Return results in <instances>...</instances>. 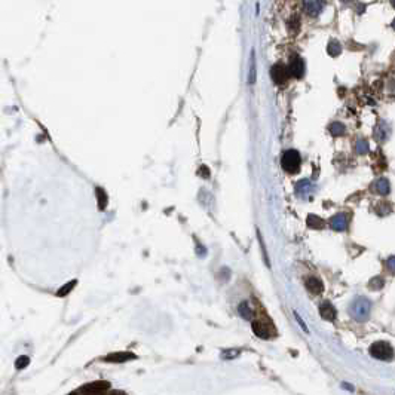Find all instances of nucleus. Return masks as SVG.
I'll list each match as a JSON object with an SVG mask.
<instances>
[{"label": "nucleus", "mask_w": 395, "mask_h": 395, "mask_svg": "<svg viewBox=\"0 0 395 395\" xmlns=\"http://www.w3.org/2000/svg\"><path fill=\"white\" fill-rule=\"evenodd\" d=\"M370 355L376 359H380V361H391L392 356H394V349L392 346L388 343V342H383V340H379V342H375L370 349H369Z\"/></svg>", "instance_id": "obj_3"}, {"label": "nucleus", "mask_w": 395, "mask_h": 395, "mask_svg": "<svg viewBox=\"0 0 395 395\" xmlns=\"http://www.w3.org/2000/svg\"><path fill=\"white\" fill-rule=\"evenodd\" d=\"M198 174H199L202 178H210V170H208L205 165H202V167L199 168V171H198Z\"/></svg>", "instance_id": "obj_30"}, {"label": "nucleus", "mask_w": 395, "mask_h": 395, "mask_svg": "<svg viewBox=\"0 0 395 395\" xmlns=\"http://www.w3.org/2000/svg\"><path fill=\"white\" fill-rule=\"evenodd\" d=\"M327 52H328V55H330V57H337L342 52L340 43L336 42V40H332L330 43H328V46H327Z\"/></svg>", "instance_id": "obj_20"}, {"label": "nucleus", "mask_w": 395, "mask_h": 395, "mask_svg": "<svg viewBox=\"0 0 395 395\" xmlns=\"http://www.w3.org/2000/svg\"><path fill=\"white\" fill-rule=\"evenodd\" d=\"M319 315H321V318L325 319V321H335L337 312H336V308H335L330 302H324V303H321V306H319Z\"/></svg>", "instance_id": "obj_10"}, {"label": "nucleus", "mask_w": 395, "mask_h": 395, "mask_svg": "<svg viewBox=\"0 0 395 395\" xmlns=\"http://www.w3.org/2000/svg\"><path fill=\"white\" fill-rule=\"evenodd\" d=\"M342 388H343V389H348L349 392H352V391H354V386H352V385H348V383H345V382L342 383Z\"/></svg>", "instance_id": "obj_32"}, {"label": "nucleus", "mask_w": 395, "mask_h": 395, "mask_svg": "<svg viewBox=\"0 0 395 395\" xmlns=\"http://www.w3.org/2000/svg\"><path fill=\"white\" fill-rule=\"evenodd\" d=\"M306 223H308V226H309L311 229H322V227L325 226V221H324L322 218H319L318 216H314V214L308 216Z\"/></svg>", "instance_id": "obj_17"}, {"label": "nucleus", "mask_w": 395, "mask_h": 395, "mask_svg": "<svg viewBox=\"0 0 395 395\" xmlns=\"http://www.w3.org/2000/svg\"><path fill=\"white\" fill-rule=\"evenodd\" d=\"M288 75H291L296 79H300L305 75V61L299 55H293L288 64Z\"/></svg>", "instance_id": "obj_5"}, {"label": "nucleus", "mask_w": 395, "mask_h": 395, "mask_svg": "<svg viewBox=\"0 0 395 395\" xmlns=\"http://www.w3.org/2000/svg\"><path fill=\"white\" fill-rule=\"evenodd\" d=\"M28 364H30V358H28L27 355H21V356H18L17 361H15V369H17V370H22V369H25Z\"/></svg>", "instance_id": "obj_24"}, {"label": "nucleus", "mask_w": 395, "mask_h": 395, "mask_svg": "<svg viewBox=\"0 0 395 395\" xmlns=\"http://www.w3.org/2000/svg\"><path fill=\"white\" fill-rule=\"evenodd\" d=\"M137 355L133 354V352H115V354H110L104 358V361L107 363H125V361H131V359H136Z\"/></svg>", "instance_id": "obj_9"}, {"label": "nucleus", "mask_w": 395, "mask_h": 395, "mask_svg": "<svg viewBox=\"0 0 395 395\" xmlns=\"http://www.w3.org/2000/svg\"><path fill=\"white\" fill-rule=\"evenodd\" d=\"M324 5H325V2H319V0H312V2H305V3H303L306 12H308L311 17L319 15V12L322 11Z\"/></svg>", "instance_id": "obj_11"}, {"label": "nucleus", "mask_w": 395, "mask_h": 395, "mask_svg": "<svg viewBox=\"0 0 395 395\" xmlns=\"http://www.w3.org/2000/svg\"><path fill=\"white\" fill-rule=\"evenodd\" d=\"M315 187L314 184L309 181V180H300L297 183V186H296V193H297L299 198H303V199H306V198H311V195L314 193Z\"/></svg>", "instance_id": "obj_8"}, {"label": "nucleus", "mask_w": 395, "mask_h": 395, "mask_svg": "<svg viewBox=\"0 0 395 395\" xmlns=\"http://www.w3.org/2000/svg\"><path fill=\"white\" fill-rule=\"evenodd\" d=\"M372 187H373V192H376V193H379V195H388V193H389V183H388L386 178H379V180H376V181L372 184Z\"/></svg>", "instance_id": "obj_14"}, {"label": "nucleus", "mask_w": 395, "mask_h": 395, "mask_svg": "<svg viewBox=\"0 0 395 395\" xmlns=\"http://www.w3.org/2000/svg\"><path fill=\"white\" fill-rule=\"evenodd\" d=\"M293 314H294V318H296V321H297V322H299V325H300V327L303 328V332L309 335V328H308V325L305 324V321H303V319L300 318V315H299L297 312H296V311H294Z\"/></svg>", "instance_id": "obj_28"}, {"label": "nucleus", "mask_w": 395, "mask_h": 395, "mask_svg": "<svg viewBox=\"0 0 395 395\" xmlns=\"http://www.w3.org/2000/svg\"><path fill=\"white\" fill-rule=\"evenodd\" d=\"M251 328L256 336H258L260 339H271L275 335V328L263 319H254L251 322Z\"/></svg>", "instance_id": "obj_4"}, {"label": "nucleus", "mask_w": 395, "mask_h": 395, "mask_svg": "<svg viewBox=\"0 0 395 395\" xmlns=\"http://www.w3.org/2000/svg\"><path fill=\"white\" fill-rule=\"evenodd\" d=\"M299 25H300V22H299V18H297V17H294V18H291V20L288 21V30H290L291 33H294V30L297 31V30H299Z\"/></svg>", "instance_id": "obj_26"}, {"label": "nucleus", "mask_w": 395, "mask_h": 395, "mask_svg": "<svg viewBox=\"0 0 395 395\" xmlns=\"http://www.w3.org/2000/svg\"><path fill=\"white\" fill-rule=\"evenodd\" d=\"M238 312H239V315H241L244 319H253V316H254V312H253V309L250 308L248 302H242V303L239 305V308H238Z\"/></svg>", "instance_id": "obj_18"}, {"label": "nucleus", "mask_w": 395, "mask_h": 395, "mask_svg": "<svg viewBox=\"0 0 395 395\" xmlns=\"http://www.w3.org/2000/svg\"><path fill=\"white\" fill-rule=\"evenodd\" d=\"M370 311H372V303H370V300L369 299H366V297H355L354 299V302L351 303V306H349V314H351V316L355 319V321H358V322H364V321H367L369 319V316H370Z\"/></svg>", "instance_id": "obj_1"}, {"label": "nucleus", "mask_w": 395, "mask_h": 395, "mask_svg": "<svg viewBox=\"0 0 395 395\" xmlns=\"http://www.w3.org/2000/svg\"><path fill=\"white\" fill-rule=\"evenodd\" d=\"M257 235H258V242H260V247H261V251H263V257H265V263L269 266V258H268V254H266V248H265V244H263V239H261V235L257 230Z\"/></svg>", "instance_id": "obj_29"}, {"label": "nucleus", "mask_w": 395, "mask_h": 395, "mask_svg": "<svg viewBox=\"0 0 395 395\" xmlns=\"http://www.w3.org/2000/svg\"><path fill=\"white\" fill-rule=\"evenodd\" d=\"M239 355V351L238 349H229V351H223V358L224 359H232V358H235V356H238Z\"/></svg>", "instance_id": "obj_27"}, {"label": "nucleus", "mask_w": 395, "mask_h": 395, "mask_svg": "<svg viewBox=\"0 0 395 395\" xmlns=\"http://www.w3.org/2000/svg\"><path fill=\"white\" fill-rule=\"evenodd\" d=\"M76 284H78V281H76V279H73V281L67 282V284H65L64 287H61V288L57 291V296H58V297H64V296H67V294H69V293H70V291L75 288V285H76Z\"/></svg>", "instance_id": "obj_21"}, {"label": "nucleus", "mask_w": 395, "mask_h": 395, "mask_svg": "<svg viewBox=\"0 0 395 395\" xmlns=\"http://www.w3.org/2000/svg\"><path fill=\"white\" fill-rule=\"evenodd\" d=\"M112 395H118V394H112Z\"/></svg>", "instance_id": "obj_33"}, {"label": "nucleus", "mask_w": 395, "mask_h": 395, "mask_svg": "<svg viewBox=\"0 0 395 395\" xmlns=\"http://www.w3.org/2000/svg\"><path fill=\"white\" fill-rule=\"evenodd\" d=\"M345 125L343 123H340V122H335V123H332L330 125V133L335 136V137H337V136H343L345 134Z\"/></svg>", "instance_id": "obj_22"}, {"label": "nucleus", "mask_w": 395, "mask_h": 395, "mask_svg": "<svg viewBox=\"0 0 395 395\" xmlns=\"http://www.w3.org/2000/svg\"><path fill=\"white\" fill-rule=\"evenodd\" d=\"M271 76H272V79H274V82L276 85H281L288 79V72H287V69L284 67L282 64H275L272 67V70H271Z\"/></svg>", "instance_id": "obj_7"}, {"label": "nucleus", "mask_w": 395, "mask_h": 395, "mask_svg": "<svg viewBox=\"0 0 395 395\" xmlns=\"http://www.w3.org/2000/svg\"><path fill=\"white\" fill-rule=\"evenodd\" d=\"M370 290H380L383 287V279L380 276H376L370 281Z\"/></svg>", "instance_id": "obj_25"}, {"label": "nucleus", "mask_w": 395, "mask_h": 395, "mask_svg": "<svg viewBox=\"0 0 395 395\" xmlns=\"http://www.w3.org/2000/svg\"><path fill=\"white\" fill-rule=\"evenodd\" d=\"M375 136H376V138L379 141H385L386 140V137H388V126H386L385 122H380L379 123V126L375 131Z\"/></svg>", "instance_id": "obj_19"}, {"label": "nucleus", "mask_w": 395, "mask_h": 395, "mask_svg": "<svg viewBox=\"0 0 395 395\" xmlns=\"http://www.w3.org/2000/svg\"><path fill=\"white\" fill-rule=\"evenodd\" d=\"M256 82V54L254 49H251L250 55V73H248V83L253 85Z\"/></svg>", "instance_id": "obj_16"}, {"label": "nucleus", "mask_w": 395, "mask_h": 395, "mask_svg": "<svg viewBox=\"0 0 395 395\" xmlns=\"http://www.w3.org/2000/svg\"><path fill=\"white\" fill-rule=\"evenodd\" d=\"M394 263H395V258L391 257V258L388 260V265H389V271H391L392 274H394V271H395V269H394Z\"/></svg>", "instance_id": "obj_31"}, {"label": "nucleus", "mask_w": 395, "mask_h": 395, "mask_svg": "<svg viewBox=\"0 0 395 395\" xmlns=\"http://www.w3.org/2000/svg\"><path fill=\"white\" fill-rule=\"evenodd\" d=\"M300 162H302V159H300V155L297 150H287L282 155L281 165L288 174H296L300 170Z\"/></svg>", "instance_id": "obj_2"}, {"label": "nucleus", "mask_w": 395, "mask_h": 395, "mask_svg": "<svg viewBox=\"0 0 395 395\" xmlns=\"http://www.w3.org/2000/svg\"><path fill=\"white\" fill-rule=\"evenodd\" d=\"M95 195H97V201H98V208L104 210L107 207V202H109V198H107L106 190L103 187H97L95 189Z\"/></svg>", "instance_id": "obj_15"}, {"label": "nucleus", "mask_w": 395, "mask_h": 395, "mask_svg": "<svg viewBox=\"0 0 395 395\" xmlns=\"http://www.w3.org/2000/svg\"><path fill=\"white\" fill-rule=\"evenodd\" d=\"M369 152H370L369 141H366V140H358L356 141V153L358 155H366Z\"/></svg>", "instance_id": "obj_23"}, {"label": "nucleus", "mask_w": 395, "mask_h": 395, "mask_svg": "<svg viewBox=\"0 0 395 395\" xmlns=\"http://www.w3.org/2000/svg\"><path fill=\"white\" fill-rule=\"evenodd\" d=\"M330 226H332V229H335V230H339V232H342V230H345V229H346V226H348L346 216H345L343 213L336 214V216H335V217L330 220Z\"/></svg>", "instance_id": "obj_13"}, {"label": "nucleus", "mask_w": 395, "mask_h": 395, "mask_svg": "<svg viewBox=\"0 0 395 395\" xmlns=\"http://www.w3.org/2000/svg\"><path fill=\"white\" fill-rule=\"evenodd\" d=\"M306 288H308L309 293H312V294L316 296V294H321L324 291V284L318 278L311 276V278L306 279Z\"/></svg>", "instance_id": "obj_12"}, {"label": "nucleus", "mask_w": 395, "mask_h": 395, "mask_svg": "<svg viewBox=\"0 0 395 395\" xmlns=\"http://www.w3.org/2000/svg\"><path fill=\"white\" fill-rule=\"evenodd\" d=\"M109 388V383L106 382H97V383H91L83 386L80 391L75 392L73 395H103V392Z\"/></svg>", "instance_id": "obj_6"}]
</instances>
